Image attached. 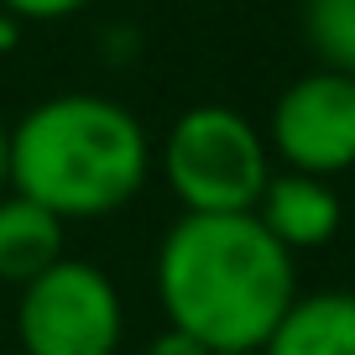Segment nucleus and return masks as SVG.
I'll return each mask as SVG.
<instances>
[{
	"instance_id": "obj_1",
	"label": "nucleus",
	"mask_w": 355,
	"mask_h": 355,
	"mask_svg": "<svg viewBox=\"0 0 355 355\" xmlns=\"http://www.w3.org/2000/svg\"><path fill=\"white\" fill-rule=\"evenodd\" d=\"M157 298L204 350L245 355L293 309L298 272L256 214H183L157 251Z\"/></svg>"
},
{
	"instance_id": "obj_2",
	"label": "nucleus",
	"mask_w": 355,
	"mask_h": 355,
	"mask_svg": "<svg viewBox=\"0 0 355 355\" xmlns=\"http://www.w3.org/2000/svg\"><path fill=\"white\" fill-rule=\"evenodd\" d=\"M152 167L146 131L105 94H53L11 131V183L58 220H100L136 199Z\"/></svg>"
},
{
	"instance_id": "obj_3",
	"label": "nucleus",
	"mask_w": 355,
	"mask_h": 355,
	"mask_svg": "<svg viewBox=\"0 0 355 355\" xmlns=\"http://www.w3.org/2000/svg\"><path fill=\"white\" fill-rule=\"evenodd\" d=\"M167 189L189 214H251L266 178V141L230 105H193L162 141Z\"/></svg>"
},
{
	"instance_id": "obj_4",
	"label": "nucleus",
	"mask_w": 355,
	"mask_h": 355,
	"mask_svg": "<svg viewBox=\"0 0 355 355\" xmlns=\"http://www.w3.org/2000/svg\"><path fill=\"white\" fill-rule=\"evenodd\" d=\"M26 355H115L121 298L115 282L89 261H58L21 288L16 309Z\"/></svg>"
},
{
	"instance_id": "obj_5",
	"label": "nucleus",
	"mask_w": 355,
	"mask_h": 355,
	"mask_svg": "<svg viewBox=\"0 0 355 355\" xmlns=\"http://www.w3.org/2000/svg\"><path fill=\"white\" fill-rule=\"evenodd\" d=\"M272 146L288 173L329 178L355 167V78L334 68L293 78L272 110Z\"/></svg>"
},
{
	"instance_id": "obj_6",
	"label": "nucleus",
	"mask_w": 355,
	"mask_h": 355,
	"mask_svg": "<svg viewBox=\"0 0 355 355\" xmlns=\"http://www.w3.org/2000/svg\"><path fill=\"white\" fill-rule=\"evenodd\" d=\"M251 214L288 251H313V245H324L340 230V199H334V189L324 178H309V173L266 178V189H261Z\"/></svg>"
},
{
	"instance_id": "obj_7",
	"label": "nucleus",
	"mask_w": 355,
	"mask_h": 355,
	"mask_svg": "<svg viewBox=\"0 0 355 355\" xmlns=\"http://www.w3.org/2000/svg\"><path fill=\"white\" fill-rule=\"evenodd\" d=\"M266 355H355V293H313L293 298Z\"/></svg>"
},
{
	"instance_id": "obj_8",
	"label": "nucleus",
	"mask_w": 355,
	"mask_h": 355,
	"mask_svg": "<svg viewBox=\"0 0 355 355\" xmlns=\"http://www.w3.org/2000/svg\"><path fill=\"white\" fill-rule=\"evenodd\" d=\"M58 261H63V220L21 193L0 199V277L26 288Z\"/></svg>"
},
{
	"instance_id": "obj_9",
	"label": "nucleus",
	"mask_w": 355,
	"mask_h": 355,
	"mask_svg": "<svg viewBox=\"0 0 355 355\" xmlns=\"http://www.w3.org/2000/svg\"><path fill=\"white\" fill-rule=\"evenodd\" d=\"M298 21L319 68L355 78V0H298Z\"/></svg>"
},
{
	"instance_id": "obj_10",
	"label": "nucleus",
	"mask_w": 355,
	"mask_h": 355,
	"mask_svg": "<svg viewBox=\"0 0 355 355\" xmlns=\"http://www.w3.org/2000/svg\"><path fill=\"white\" fill-rule=\"evenodd\" d=\"M89 0H0V11L16 21H63V16L84 11Z\"/></svg>"
},
{
	"instance_id": "obj_11",
	"label": "nucleus",
	"mask_w": 355,
	"mask_h": 355,
	"mask_svg": "<svg viewBox=\"0 0 355 355\" xmlns=\"http://www.w3.org/2000/svg\"><path fill=\"white\" fill-rule=\"evenodd\" d=\"M146 355H214V350H204L193 334H183V329H167V334H157L152 340V350Z\"/></svg>"
},
{
	"instance_id": "obj_12",
	"label": "nucleus",
	"mask_w": 355,
	"mask_h": 355,
	"mask_svg": "<svg viewBox=\"0 0 355 355\" xmlns=\"http://www.w3.org/2000/svg\"><path fill=\"white\" fill-rule=\"evenodd\" d=\"M6 178H11V131L0 121V189H6Z\"/></svg>"
},
{
	"instance_id": "obj_13",
	"label": "nucleus",
	"mask_w": 355,
	"mask_h": 355,
	"mask_svg": "<svg viewBox=\"0 0 355 355\" xmlns=\"http://www.w3.org/2000/svg\"><path fill=\"white\" fill-rule=\"evenodd\" d=\"M11 21H16V16H6V21H0V42H6V47H11V37H16V26H11Z\"/></svg>"
},
{
	"instance_id": "obj_14",
	"label": "nucleus",
	"mask_w": 355,
	"mask_h": 355,
	"mask_svg": "<svg viewBox=\"0 0 355 355\" xmlns=\"http://www.w3.org/2000/svg\"><path fill=\"white\" fill-rule=\"evenodd\" d=\"M245 355H256V350H245Z\"/></svg>"
}]
</instances>
